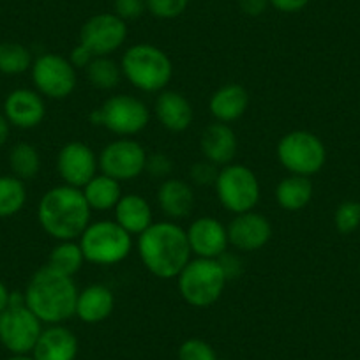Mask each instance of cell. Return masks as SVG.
<instances>
[{
  "mask_svg": "<svg viewBox=\"0 0 360 360\" xmlns=\"http://www.w3.org/2000/svg\"><path fill=\"white\" fill-rule=\"evenodd\" d=\"M214 189L221 205L233 214L249 212L255 209L262 191L256 173L238 162H231L219 169Z\"/></svg>",
  "mask_w": 360,
  "mask_h": 360,
  "instance_id": "cell-9",
  "label": "cell"
},
{
  "mask_svg": "<svg viewBox=\"0 0 360 360\" xmlns=\"http://www.w3.org/2000/svg\"><path fill=\"white\" fill-rule=\"evenodd\" d=\"M8 138H9V122L6 120V117L0 113V148L4 147Z\"/></svg>",
  "mask_w": 360,
  "mask_h": 360,
  "instance_id": "cell-42",
  "label": "cell"
},
{
  "mask_svg": "<svg viewBox=\"0 0 360 360\" xmlns=\"http://www.w3.org/2000/svg\"><path fill=\"white\" fill-rule=\"evenodd\" d=\"M359 272H360V265H359Z\"/></svg>",
  "mask_w": 360,
  "mask_h": 360,
  "instance_id": "cell-44",
  "label": "cell"
},
{
  "mask_svg": "<svg viewBox=\"0 0 360 360\" xmlns=\"http://www.w3.org/2000/svg\"><path fill=\"white\" fill-rule=\"evenodd\" d=\"M173 169V162L168 155L165 154H154L147 158V165H145V172L150 173L155 179H169V173Z\"/></svg>",
  "mask_w": 360,
  "mask_h": 360,
  "instance_id": "cell-37",
  "label": "cell"
},
{
  "mask_svg": "<svg viewBox=\"0 0 360 360\" xmlns=\"http://www.w3.org/2000/svg\"><path fill=\"white\" fill-rule=\"evenodd\" d=\"M238 8L245 16L256 18L270 8V2L269 0H238Z\"/></svg>",
  "mask_w": 360,
  "mask_h": 360,
  "instance_id": "cell-40",
  "label": "cell"
},
{
  "mask_svg": "<svg viewBox=\"0 0 360 360\" xmlns=\"http://www.w3.org/2000/svg\"><path fill=\"white\" fill-rule=\"evenodd\" d=\"M334 226L342 235L353 233L360 226V203L353 200L342 202L334 212Z\"/></svg>",
  "mask_w": 360,
  "mask_h": 360,
  "instance_id": "cell-32",
  "label": "cell"
},
{
  "mask_svg": "<svg viewBox=\"0 0 360 360\" xmlns=\"http://www.w3.org/2000/svg\"><path fill=\"white\" fill-rule=\"evenodd\" d=\"M9 166H11L13 175L25 182L39 173L41 155L34 145L22 141V143H16L9 152Z\"/></svg>",
  "mask_w": 360,
  "mask_h": 360,
  "instance_id": "cell-30",
  "label": "cell"
},
{
  "mask_svg": "<svg viewBox=\"0 0 360 360\" xmlns=\"http://www.w3.org/2000/svg\"><path fill=\"white\" fill-rule=\"evenodd\" d=\"M6 360H34V356H30V355H11L9 359H6Z\"/></svg>",
  "mask_w": 360,
  "mask_h": 360,
  "instance_id": "cell-43",
  "label": "cell"
},
{
  "mask_svg": "<svg viewBox=\"0 0 360 360\" xmlns=\"http://www.w3.org/2000/svg\"><path fill=\"white\" fill-rule=\"evenodd\" d=\"M30 75L37 92L43 98L55 99V101L69 98L78 83L75 65L69 62L68 57L58 53L39 55L30 68Z\"/></svg>",
  "mask_w": 360,
  "mask_h": 360,
  "instance_id": "cell-10",
  "label": "cell"
},
{
  "mask_svg": "<svg viewBox=\"0 0 360 360\" xmlns=\"http://www.w3.org/2000/svg\"><path fill=\"white\" fill-rule=\"evenodd\" d=\"M228 274L219 259L195 258L176 276L180 297L193 307L214 306L226 288Z\"/></svg>",
  "mask_w": 360,
  "mask_h": 360,
  "instance_id": "cell-5",
  "label": "cell"
},
{
  "mask_svg": "<svg viewBox=\"0 0 360 360\" xmlns=\"http://www.w3.org/2000/svg\"><path fill=\"white\" fill-rule=\"evenodd\" d=\"M269 2L270 8H274L279 13H285V15L300 13L309 4V0H269Z\"/></svg>",
  "mask_w": 360,
  "mask_h": 360,
  "instance_id": "cell-39",
  "label": "cell"
},
{
  "mask_svg": "<svg viewBox=\"0 0 360 360\" xmlns=\"http://www.w3.org/2000/svg\"><path fill=\"white\" fill-rule=\"evenodd\" d=\"M217 175H219V168L210 161H207V159L196 162L189 168V179L196 186H214Z\"/></svg>",
  "mask_w": 360,
  "mask_h": 360,
  "instance_id": "cell-35",
  "label": "cell"
},
{
  "mask_svg": "<svg viewBox=\"0 0 360 360\" xmlns=\"http://www.w3.org/2000/svg\"><path fill=\"white\" fill-rule=\"evenodd\" d=\"M314 195L313 182L309 176L292 175L281 180L276 188V202L288 212H299L306 209Z\"/></svg>",
  "mask_w": 360,
  "mask_h": 360,
  "instance_id": "cell-26",
  "label": "cell"
},
{
  "mask_svg": "<svg viewBox=\"0 0 360 360\" xmlns=\"http://www.w3.org/2000/svg\"><path fill=\"white\" fill-rule=\"evenodd\" d=\"M11 293L13 292H9L8 286L0 281V313L8 309L9 304H11Z\"/></svg>",
  "mask_w": 360,
  "mask_h": 360,
  "instance_id": "cell-41",
  "label": "cell"
},
{
  "mask_svg": "<svg viewBox=\"0 0 360 360\" xmlns=\"http://www.w3.org/2000/svg\"><path fill=\"white\" fill-rule=\"evenodd\" d=\"M90 214L82 189L68 184L48 189L37 205L41 228L57 242L78 240L90 224Z\"/></svg>",
  "mask_w": 360,
  "mask_h": 360,
  "instance_id": "cell-2",
  "label": "cell"
},
{
  "mask_svg": "<svg viewBox=\"0 0 360 360\" xmlns=\"http://www.w3.org/2000/svg\"><path fill=\"white\" fill-rule=\"evenodd\" d=\"M82 191L90 210H98V212L115 209L119 200L122 198V186L119 180L112 179L105 173H98L96 176H92L83 186Z\"/></svg>",
  "mask_w": 360,
  "mask_h": 360,
  "instance_id": "cell-25",
  "label": "cell"
},
{
  "mask_svg": "<svg viewBox=\"0 0 360 360\" xmlns=\"http://www.w3.org/2000/svg\"><path fill=\"white\" fill-rule=\"evenodd\" d=\"M278 159L292 175H316L327 161V148L321 138L311 131H290L279 140Z\"/></svg>",
  "mask_w": 360,
  "mask_h": 360,
  "instance_id": "cell-8",
  "label": "cell"
},
{
  "mask_svg": "<svg viewBox=\"0 0 360 360\" xmlns=\"http://www.w3.org/2000/svg\"><path fill=\"white\" fill-rule=\"evenodd\" d=\"M138 255L152 276L175 279L191 259L188 233L172 221L152 223L138 237Z\"/></svg>",
  "mask_w": 360,
  "mask_h": 360,
  "instance_id": "cell-1",
  "label": "cell"
},
{
  "mask_svg": "<svg viewBox=\"0 0 360 360\" xmlns=\"http://www.w3.org/2000/svg\"><path fill=\"white\" fill-rule=\"evenodd\" d=\"M186 233H188L189 248L196 258L219 259L221 256L226 255V249L230 245L228 230L216 217H198L189 224Z\"/></svg>",
  "mask_w": 360,
  "mask_h": 360,
  "instance_id": "cell-16",
  "label": "cell"
},
{
  "mask_svg": "<svg viewBox=\"0 0 360 360\" xmlns=\"http://www.w3.org/2000/svg\"><path fill=\"white\" fill-rule=\"evenodd\" d=\"M147 158L143 145L131 138H119L103 148L98 161L101 173L119 182H126L136 179L145 172Z\"/></svg>",
  "mask_w": 360,
  "mask_h": 360,
  "instance_id": "cell-13",
  "label": "cell"
},
{
  "mask_svg": "<svg viewBox=\"0 0 360 360\" xmlns=\"http://www.w3.org/2000/svg\"><path fill=\"white\" fill-rule=\"evenodd\" d=\"M200 148H202L203 158L212 165H231L238 148L237 134L231 129L230 124L214 122L203 129L202 138H200Z\"/></svg>",
  "mask_w": 360,
  "mask_h": 360,
  "instance_id": "cell-19",
  "label": "cell"
},
{
  "mask_svg": "<svg viewBox=\"0 0 360 360\" xmlns=\"http://www.w3.org/2000/svg\"><path fill=\"white\" fill-rule=\"evenodd\" d=\"M145 11H147L145 0H113V13L126 23L141 18Z\"/></svg>",
  "mask_w": 360,
  "mask_h": 360,
  "instance_id": "cell-36",
  "label": "cell"
},
{
  "mask_svg": "<svg viewBox=\"0 0 360 360\" xmlns=\"http://www.w3.org/2000/svg\"><path fill=\"white\" fill-rule=\"evenodd\" d=\"M228 240L237 251L252 252L265 248L272 238V224L263 214L249 210V212L235 214L233 219L226 226Z\"/></svg>",
  "mask_w": 360,
  "mask_h": 360,
  "instance_id": "cell-15",
  "label": "cell"
},
{
  "mask_svg": "<svg viewBox=\"0 0 360 360\" xmlns=\"http://www.w3.org/2000/svg\"><path fill=\"white\" fill-rule=\"evenodd\" d=\"M43 332L39 318L23 304H11L0 313V342L11 355L32 353Z\"/></svg>",
  "mask_w": 360,
  "mask_h": 360,
  "instance_id": "cell-11",
  "label": "cell"
},
{
  "mask_svg": "<svg viewBox=\"0 0 360 360\" xmlns=\"http://www.w3.org/2000/svg\"><path fill=\"white\" fill-rule=\"evenodd\" d=\"M147 11L159 20H175L188 9L189 0H145Z\"/></svg>",
  "mask_w": 360,
  "mask_h": 360,
  "instance_id": "cell-34",
  "label": "cell"
},
{
  "mask_svg": "<svg viewBox=\"0 0 360 360\" xmlns=\"http://www.w3.org/2000/svg\"><path fill=\"white\" fill-rule=\"evenodd\" d=\"M2 115L18 129H34L46 117V105L43 96L32 89H16L9 92L4 101Z\"/></svg>",
  "mask_w": 360,
  "mask_h": 360,
  "instance_id": "cell-17",
  "label": "cell"
},
{
  "mask_svg": "<svg viewBox=\"0 0 360 360\" xmlns=\"http://www.w3.org/2000/svg\"><path fill=\"white\" fill-rule=\"evenodd\" d=\"M78 293L72 278L44 265L30 278L23 299L41 323L60 325L75 316Z\"/></svg>",
  "mask_w": 360,
  "mask_h": 360,
  "instance_id": "cell-3",
  "label": "cell"
},
{
  "mask_svg": "<svg viewBox=\"0 0 360 360\" xmlns=\"http://www.w3.org/2000/svg\"><path fill=\"white\" fill-rule=\"evenodd\" d=\"M83 263H85V256H83L82 248H79V242L62 240L57 242V245L50 251L46 265L60 272V274L72 278L82 270Z\"/></svg>",
  "mask_w": 360,
  "mask_h": 360,
  "instance_id": "cell-27",
  "label": "cell"
},
{
  "mask_svg": "<svg viewBox=\"0 0 360 360\" xmlns=\"http://www.w3.org/2000/svg\"><path fill=\"white\" fill-rule=\"evenodd\" d=\"M78 242L85 262L96 265H117L133 251V235L110 219L90 223Z\"/></svg>",
  "mask_w": 360,
  "mask_h": 360,
  "instance_id": "cell-6",
  "label": "cell"
},
{
  "mask_svg": "<svg viewBox=\"0 0 360 360\" xmlns=\"http://www.w3.org/2000/svg\"><path fill=\"white\" fill-rule=\"evenodd\" d=\"M89 83L99 90H113L122 79V69L110 57H96L85 69Z\"/></svg>",
  "mask_w": 360,
  "mask_h": 360,
  "instance_id": "cell-29",
  "label": "cell"
},
{
  "mask_svg": "<svg viewBox=\"0 0 360 360\" xmlns=\"http://www.w3.org/2000/svg\"><path fill=\"white\" fill-rule=\"evenodd\" d=\"M122 75L134 89L154 94L162 92L173 76L172 58L165 50L148 43L127 48L120 62Z\"/></svg>",
  "mask_w": 360,
  "mask_h": 360,
  "instance_id": "cell-4",
  "label": "cell"
},
{
  "mask_svg": "<svg viewBox=\"0 0 360 360\" xmlns=\"http://www.w3.org/2000/svg\"><path fill=\"white\" fill-rule=\"evenodd\" d=\"M155 119L172 133H184L195 120V110L189 99L176 90L165 89L159 92L154 105Z\"/></svg>",
  "mask_w": 360,
  "mask_h": 360,
  "instance_id": "cell-18",
  "label": "cell"
},
{
  "mask_svg": "<svg viewBox=\"0 0 360 360\" xmlns=\"http://www.w3.org/2000/svg\"><path fill=\"white\" fill-rule=\"evenodd\" d=\"M78 355V339L64 325H48L43 328L32 349L34 360H75Z\"/></svg>",
  "mask_w": 360,
  "mask_h": 360,
  "instance_id": "cell-20",
  "label": "cell"
},
{
  "mask_svg": "<svg viewBox=\"0 0 360 360\" xmlns=\"http://www.w3.org/2000/svg\"><path fill=\"white\" fill-rule=\"evenodd\" d=\"M99 161L96 152L82 141H69L57 155V172L62 182L82 189L92 176L98 175Z\"/></svg>",
  "mask_w": 360,
  "mask_h": 360,
  "instance_id": "cell-14",
  "label": "cell"
},
{
  "mask_svg": "<svg viewBox=\"0 0 360 360\" xmlns=\"http://www.w3.org/2000/svg\"><path fill=\"white\" fill-rule=\"evenodd\" d=\"M115 309V295L105 285H90L78 293L75 316L83 323L96 325L108 320Z\"/></svg>",
  "mask_w": 360,
  "mask_h": 360,
  "instance_id": "cell-21",
  "label": "cell"
},
{
  "mask_svg": "<svg viewBox=\"0 0 360 360\" xmlns=\"http://www.w3.org/2000/svg\"><path fill=\"white\" fill-rule=\"evenodd\" d=\"M25 203V182L15 175H0V217L16 216Z\"/></svg>",
  "mask_w": 360,
  "mask_h": 360,
  "instance_id": "cell-28",
  "label": "cell"
},
{
  "mask_svg": "<svg viewBox=\"0 0 360 360\" xmlns=\"http://www.w3.org/2000/svg\"><path fill=\"white\" fill-rule=\"evenodd\" d=\"M34 64L32 53L20 43H0V72L18 76L29 71Z\"/></svg>",
  "mask_w": 360,
  "mask_h": 360,
  "instance_id": "cell-31",
  "label": "cell"
},
{
  "mask_svg": "<svg viewBox=\"0 0 360 360\" xmlns=\"http://www.w3.org/2000/svg\"><path fill=\"white\" fill-rule=\"evenodd\" d=\"M195 191L186 180L166 179L158 189V205L169 219H186L195 209Z\"/></svg>",
  "mask_w": 360,
  "mask_h": 360,
  "instance_id": "cell-22",
  "label": "cell"
},
{
  "mask_svg": "<svg viewBox=\"0 0 360 360\" xmlns=\"http://www.w3.org/2000/svg\"><path fill=\"white\" fill-rule=\"evenodd\" d=\"M249 92L238 83H228L217 89L209 101V110L216 122L230 124L240 119L249 108Z\"/></svg>",
  "mask_w": 360,
  "mask_h": 360,
  "instance_id": "cell-23",
  "label": "cell"
},
{
  "mask_svg": "<svg viewBox=\"0 0 360 360\" xmlns=\"http://www.w3.org/2000/svg\"><path fill=\"white\" fill-rule=\"evenodd\" d=\"M94 55H92V51L86 50L83 44H76L75 48L71 50V55H69V62H71L72 65H75V69L78 71V69H86V65L90 64V62L94 60Z\"/></svg>",
  "mask_w": 360,
  "mask_h": 360,
  "instance_id": "cell-38",
  "label": "cell"
},
{
  "mask_svg": "<svg viewBox=\"0 0 360 360\" xmlns=\"http://www.w3.org/2000/svg\"><path fill=\"white\" fill-rule=\"evenodd\" d=\"M126 39L127 23L115 13L90 16L79 30V44L92 51L94 57H110L124 46Z\"/></svg>",
  "mask_w": 360,
  "mask_h": 360,
  "instance_id": "cell-12",
  "label": "cell"
},
{
  "mask_svg": "<svg viewBox=\"0 0 360 360\" xmlns=\"http://www.w3.org/2000/svg\"><path fill=\"white\" fill-rule=\"evenodd\" d=\"M90 122L105 127L117 136L129 138L141 133L148 126L150 110L134 96L117 94L90 113Z\"/></svg>",
  "mask_w": 360,
  "mask_h": 360,
  "instance_id": "cell-7",
  "label": "cell"
},
{
  "mask_svg": "<svg viewBox=\"0 0 360 360\" xmlns=\"http://www.w3.org/2000/svg\"><path fill=\"white\" fill-rule=\"evenodd\" d=\"M179 360H219V356L209 342L191 338L180 345Z\"/></svg>",
  "mask_w": 360,
  "mask_h": 360,
  "instance_id": "cell-33",
  "label": "cell"
},
{
  "mask_svg": "<svg viewBox=\"0 0 360 360\" xmlns=\"http://www.w3.org/2000/svg\"><path fill=\"white\" fill-rule=\"evenodd\" d=\"M115 221L127 231L129 235H138L140 237L154 221H152V207L143 196L122 195L115 209Z\"/></svg>",
  "mask_w": 360,
  "mask_h": 360,
  "instance_id": "cell-24",
  "label": "cell"
}]
</instances>
